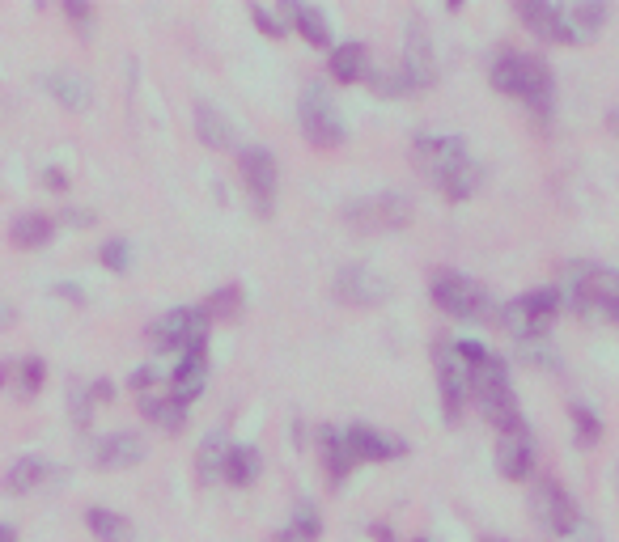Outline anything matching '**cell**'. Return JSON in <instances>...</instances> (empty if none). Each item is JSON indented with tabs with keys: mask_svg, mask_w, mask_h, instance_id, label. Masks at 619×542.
Returning a JSON list of instances; mask_svg holds the SVG:
<instances>
[{
	"mask_svg": "<svg viewBox=\"0 0 619 542\" xmlns=\"http://www.w3.org/2000/svg\"><path fill=\"white\" fill-rule=\"evenodd\" d=\"M43 382H47V360H43V356L17 360V369H13V390H17V399H34V394L43 390Z\"/></svg>",
	"mask_w": 619,
	"mask_h": 542,
	"instance_id": "d6a6232c",
	"label": "cell"
},
{
	"mask_svg": "<svg viewBox=\"0 0 619 542\" xmlns=\"http://www.w3.org/2000/svg\"><path fill=\"white\" fill-rule=\"evenodd\" d=\"M497 471L509 483H522V479L535 475V437H530V432L497 441Z\"/></svg>",
	"mask_w": 619,
	"mask_h": 542,
	"instance_id": "ac0fdd59",
	"label": "cell"
},
{
	"mask_svg": "<svg viewBox=\"0 0 619 542\" xmlns=\"http://www.w3.org/2000/svg\"><path fill=\"white\" fill-rule=\"evenodd\" d=\"M43 187H47V191H64V187H68V174H64L60 166H47V170H43Z\"/></svg>",
	"mask_w": 619,
	"mask_h": 542,
	"instance_id": "b9f144b4",
	"label": "cell"
},
{
	"mask_svg": "<svg viewBox=\"0 0 619 542\" xmlns=\"http://www.w3.org/2000/svg\"><path fill=\"white\" fill-rule=\"evenodd\" d=\"M85 526L94 530L98 542H132V534H136L128 517H119V513H111V509H98V504H94L90 513H85Z\"/></svg>",
	"mask_w": 619,
	"mask_h": 542,
	"instance_id": "f546056e",
	"label": "cell"
},
{
	"mask_svg": "<svg viewBox=\"0 0 619 542\" xmlns=\"http://www.w3.org/2000/svg\"><path fill=\"white\" fill-rule=\"evenodd\" d=\"M13 369H17V360H0V390L13 386Z\"/></svg>",
	"mask_w": 619,
	"mask_h": 542,
	"instance_id": "f6af8a7d",
	"label": "cell"
},
{
	"mask_svg": "<svg viewBox=\"0 0 619 542\" xmlns=\"http://www.w3.org/2000/svg\"><path fill=\"white\" fill-rule=\"evenodd\" d=\"M607 22V5L598 0H581V5L564 9V30H569V43H594L598 30Z\"/></svg>",
	"mask_w": 619,
	"mask_h": 542,
	"instance_id": "cb8c5ba5",
	"label": "cell"
},
{
	"mask_svg": "<svg viewBox=\"0 0 619 542\" xmlns=\"http://www.w3.org/2000/svg\"><path fill=\"white\" fill-rule=\"evenodd\" d=\"M13 322H17V310H13V305H9L5 297H0V331L13 327Z\"/></svg>",
	"mask_w": 619,
	"mask_h": 542,
	"instance_id": "ee69618b",
	"label": "cell"
},
{
	"mask_svg": "<svg viewBox=\"0 0 619 542\" xmlns=\"http://www.w3.org/2000/svg\"><path fill=\"white\" fill-rule=\"evenodd\" d=\"M64 17L81 30V39H90L94 34V9L90 5H81V0H64Z\"/></svg>",
	"mask_w": 619,
	"mask_h": 542,
	"instance_id": "74e56055",
	"label": "cell"
},
{
	"mask_svg": "<svg viewBox=\"0 0 619 542\" xmlns=\"http://www.w3.org/2000/svg\"><path fill=\"white\" fill-rule=\"evenodd\" d=\"M140 411L166 432H179L187 424V407L179 399H170V394H145V399H140Z\"/></svg>",
	"mask_w": 619,
	"mask_h": 542,
	"instance_id": "f1b7e54d",
	"label": "cell"
},
{
	"mask_svg": "<svg viewBox=\"0 0 619 542\" xmlns=\"http://www.w3.org/2000/svg\"><path fill=\"white\" fill-rule=\"evenodd\" d=\"M412 542H429V538H412Z\"/></svg>",
	"mask_w": 619,
	"mask_h": 542,
	"instance_id": "816d5d0a",
	"label": "cell"
},
{
	"mask_svg": "<svg viewBox=\"0 0 619 542\" xmlns=\"http://www.w3.org/2000/svg\"><path fill=\"white\" fill-rule=\"evenodd\" d=\"M484 542H509V538H484Z\"/></svg>",
	"mask_w": 619,
	"mask_h": 542,
	"instance_id": "f907efd6",
	"label": "cell"
},
{
	"mask_svg": "<svg viewBox=\"0 0 619 542\" xmlns=\"http://www.w3.org/2000/svg\"><path fill=\"white\" fill-rule=\"evenodd\" d=\"M560 297L586 318H611L619 301V271L598 267V263H569Z\"/></svg>",
	"mask_w": 619,
	"mask_h": 542,
	"instance_id": "277c9868",
	"label": "cell"
},
{
	"mask_svg": "<svg viewBox=\"0 0 619 542\" xmlns=\"http://www.w3.org/2000/svg\"><path fill=\"white\" fill-rule=\"evenodd\" d=\"M170 386V399H179L183 407H191L204 394L208 386V343H200V348H187L179 356V365H174V373L166 377Z\"/></svg>",
	"mask_w": 619,
	"mask_h": 542,
	"instance_id": "9a60e30c",
	"label": "cell"
},
{
	"mask_svg": "<svg viewBox=\"0 0 619 542\" xmlns=\"http://www.w3.org/2000/svg\"><path fill=\"white\" fill-rule=\"evenodd\" d=\"M530 513H535L539 530H547L556 542L581 526V509H577V500H573L569 492H564V487H560L556 479H539V483H535V492H530Z\"/></svg>",
	"mask_w": 619,
	"mask_h": 542,
	"instance_id": "ba28073f",
	"label": "cell"
},
{
	"mask_svg": "<svg viewBox=\"0 0 619 542\" xmlns=\"http://www.w3.org/2000/svg\"><path fill=\"white\" fill-rule=\"evenodd\" d=\"M251 17H255V26L263 30V39H285V17H280V13H272V9H263V5H255L251 9Z\"/></svg>",
	"mask_w": 619,
	"mask_h": 542,
	"instance_id": "8d00e7d4",
	"label": "cell"
},
{
	"mask_svg": "<svg viewBox=\"0 0 619 542\" xmlns=\"http://www.w3.org/2000/svg\"><path fill=\"white\" fill-rule=\"evenodd\" d=\"M64 225H81V229H85V225H94V212H81V208H68V212H64Z\"/></svg>",
	"mask_w": 619,
	"mask_h": 542,
	"instance_id": "7bdbcfd3",
	"label": "cell"
},
{
	"mask_svg": "<svg viewBox=\"0 0 619 542\" xmlns=\"http://www.w3.org/2000/svg\"><path fill=\"white\" fill-rule=\"evenodd\" d=\"M569 420H573V432H577L581 445H598V441H603V420L594 415V407L573 403L569 407Z\"/></svg>",
	"mask_w": 619,
	"mask_h": 542,
	"instance_id": "e575fe53",
	"label": "cell"
},
{
	"mask_svg": "<svg viewBox=\"0 0 619 542\" xmlns=\"http://www.w3.org/2000/svg\"><path fill=\"white\" fill-rule=\"evenodd\" d=\"M433 365H437V394H441V415L454 424L463 415V403L471 399V365L458 356L454 343H437L433 348Z\"/></svg>",
	"mask_w": 619,
	"mask_h": 542,
	"instance_id": "9c48e42d",
	"label": "cell"
},
{
	"mask_svg": "<svg viewBox=\"0 0 619 542\" xmlns=\"http://www.w3.org/2000/svg\"><path fill=\"white\" fill-rule=\"evenodd\" d=\"M344 221L361 233H391L412 225V204L403 195H369V200H352L344 208Z\"/></svg>",
	"mask_w": 619,
	"mask_h": 542,
	"instance_id": "8fae6325",
	"label": "cell"
},
{
	"mask_svg": "<svg viewBox=\"0 0 619 542\" xmlns=\"http://www.w3.org/2000/svg\"><path fill=\"white\" fill-rule=\"evenodd\" d=\"M492 89H501L509 98H522L539 119L552 115V98H556V77L539 56H526V51H505V56L492 64Z\"/></svg>",
	"mask_w": 619,
	"mask_h": 542,
	"instance_id": "3957f363",
	"label": "cell"
},
{
	"mask_svg": "<svg viewBox=\"0 0 619 542\" xmlns=\"http://www.w3.org/2000/svg\"><path fill=\"white\" fill-rule=\"evenodd\" d=\"M242 301H246L242 288H238V284H225V288H217V293H208V297L200 301V314H204L208 322H229V318H238Z\"/></svg>",
	"mask_w": 619,
	"mask_h": 542,
	"instance_id": "4dcf8cb0",
	"label": "cell"
},
{
	"mask_svg": "<svg viewBox=\"0 0 619 542\" xmlns=\"http://www.w3.org/2000/svg\"><path fill=\"white\" fill-rule=\"evenodd\" d=\"M611 128H615V132H619V115H611Z\"/></svg>",
	"mask_w": 619,
	"mask_h": 542,
	"instance_id": "681fc988",
	"label": "cell"
},
{
	"mask_svg": "<svg viewBox=\"0 0 619 542\" xmlns=\"http://www.w3.org/2000/svg\"><path fill=\"white\" fill-rule=\"evenodd\" d=\"M98 263L106 271H115V276H128V267H132V242L128 238H106L102 250H98Z\"/></svg>",
	"mask_w": 619,
	"mask_h": 542,
	"instance_id": "d590c367",
	"label": "cell"
},
{
	"mask_svg": "<svg viewBox=\"0 0 619 542\" xmlns=\"http://www.w3.org/2000/svg\"><path fill=\"white\" fill-rule=\"evenodd\" d=\"M51 293L64 297V301H73V305H81V301H85V288H81V284H68V280H60L56 288H51Z\"/></svg>",
	"mask_w": 619,
	"mask_h": 542,
	"instance_id": "60d3db41",
	"label": "cell"
},
{
	"mask_svg": "<svg viewBox=\"0 0 619 542\" xmlns=\"http://www.w3.org/2000/svg\"><path fill=\"white\" fill-rule=\"evenodd\" d=\"M263 475V458L255 445H229V458H225V483L229 487H255Z\"/></svg>",
	"mask_w": 619,
	"mask_h": 542,
	"instance_id": "d4e9b609",
	"label": "cell"
},
{
	"mask_svg": "<svg viewBox=\"0 0 619 542\" xmlns=\"http://www.w3.org/2000/svg\"><path fill=\"white\" fill-rule=\"evenodd\" d=\"M90 454H94V466H102V471H128V466H140L149 458V445L136 432H111V437L94 441Z\"/></svg>",
	"mask_w": 619,
	"mask_h": 542,
	"instance_id": "2e32d148",
	"label": "cell"
},
{
	"mask_svg": "<svg viewBox=\"0 0 619 542\" xmlns=\"http://www.w3.org/2000/svg\"><path fill=\"white\" fill-rule=\"evenodd\" d=\"M560 542H603V530H598L594 521H586V517H581V526H577L573 534H564Z\"/></svg>",
	"mask_w": 619,
	"mask_h": 542,
	"instance_id": "ab89813d",
	"label": "cell"
},
{
	"mask_svg": "<svg viewBox=\"0 0 619 542\" xmlns=\"http://www.w3.org/2000/svg\"><path fill=\"white\" fill-rule=\"evenodd\" d=\"M526 30L543 43H569V30H564V5H552V0H522L518 5Z\"/></svg>",
	"mask_w": 619,
	"mask_h": 542,
	"instance_id": "d6986e66",
	"label": "cell"
},
{
	"mask_svg": "<svg viewBox=\"0 0 619 542\" xmlns=\"http://www.w3.org/2000/svg\"><path fill=\"white\" fill-rule=\"evenodd\" d=\"M43 89L64 106V111H90V102H94L90 81L77 77V72H64V68L47 72V77H43Z\"/></svg>",
	"mask_w": 619,
	"mask_h": 542,
	"instance_id": "44dd1931",
	"label": "cell"
},
{
	"mask_svg": "<svg viewBox=\"0 0 619 542\" xmlns=\"http://www.w3.org/2000/svg\"><path fill=\"white\" fill-rule=\"evenodd\" d=\"M369 538H374V542H395L391 526H369Z\"/></svg>",
	"mask_w": 619,
	"mask_h": 542,
	"instance_id": "bcb514c9",
	"label": "cell"
},
{
	"mask_svg": "<svg viewBox=\"0 0 619 542\" xmlns=\"http://www.w3.org/2000/svg\"><path fill=\"white\" fill-rule=\"evenodd\" d=\"M318 454H323V466H327L331 487H344V479L352 475V466H357V462H352V454H348L344 432L331 428V424L318 428Z\"/></svg>",
	"mask_w": 619,
	"mask_h": 542,
	"instance_id": "ffe728a7",
	"label": "cell"
},
{
	"mask_svg": "<svg viewBox=\"0 0 619 542\" xmlns=\"http://www.w3.org/2000/svg\"><path fill=\"white\" fill-rule=\"evenodd\" d=\"M225 458H229L225 437H208V441L200 445V454H196V475H200V483H217V479L225 475Z\"/></svg>",
	"mask_w": 619,
	"mask_h": 542,
	"instance_id": "836d02e7",
	"label": "cell"
},
{
	"mask_svg": "<svg viewBox=\"0 0 619 542\" xmlns=\"http://www.w3.org/2000/svg\"><path fill=\"white\" fill-rule=\"evenodd\" d=\"M208 327L212 322L200 314V305H183V310H170L157 322H149V343L153 352H187V348H200L208 343Z\"/></svg>",
	"mask_w": 619,
	"mask_h": 542,
	"instance_id": "52a82bcc",
	"label": "cell"
},
{
	"mask_svg": "<svg viewBox=\"0 0 619 542\" xmlns=\"http://www.w3.org/2000/svg\"><path fill=\"white\" fill-rule=\"evenodd\" d=\"M327 68H331V81L357 85V81L369 77V68H374V64H369V47H365V43H344V47L331 51Z\"/></svg>",
	"mask_w": 619,
	"mask_h": 542,
	"instance_id": "7402d4cb",
	"label": "cell"
},
{
	"mask_svg": "<svg viewBox=\"0 0 619 542\" xmlns=\"http://www.w3.org/2000/svg\"><path fill=\"white\" fill-rule=\"evenodd\" d=\"M344 441H348L352 462H391V458L408 454V441H403V437H395V432H378L369 424L344 428Z\"/></svg>",
	"mask_w": 619,
	"mask_h": 542,
	"instance_id": "5bb4252c",
	"label": "cell"
},
{
	"mask_svg": "<svg viewBox=\"0 0 619 542\" xmlns=\"http://www.w3.org/2000/svg\"><path fill=\"white\" fill-rule=\"evenodd\" d=\"M399 77L403 89L416 94V89L437 85V60H433V39L424 17H408V34H403V60H399Z\"/></svg>",
	"mask_w": 619,
	"mask_h": 542,
	"instance_id": "7c38bea8",
	"label": "cell"
},
{
	"mask_svg": "<svg viewBox=\"0 0 619 542\" xmlns=\"http://www.w3.org/2000/svg\"><path fill=\"white\" fill-rule=\"evenodd\" d=\"M297 119H302V132L314 149H335L344 144V119L335 111V102L327 98L323 85H310L302 102H297Z\"/></svg>",
	"mask_w": 619,
	"mask_h": 542,
	"instance_id": "30bf717a",
	"label": "cell"
},
{
	"mask_svg": "<svg viewBox=\"0 0 619 542\" xmlns=\"http://www.w3.org/2000/svg\"><path fill=\"white\" fill-rule=\"evenodd\" d=\"M51 475H56V466H51L47 458H17L13 466H9V471H5V483H0V487H5V492L9 496H26V492H34V487H43Z\"/></svg>",
	"mask_w": 619,
	"mask_h": 542,
	"instance_id": "603a6c76",
	"label": "cell"
},
{
	"mask_svg": "<svg viewBox=\"0 0 619 542\" xmlns=\"http://www.w3.org/2000/svg\"><path fill=\"white\" fill-rule=\"evenodd\" d=\"M162 382V377H157V369H149V365H140V369H132V377H128V386L140 394V399H145V394H153V386Z\"/></svg>",
	"mask_w": 619,
	"mask_h": 542,
	"instance_id": "f35d334b",
	"label": "cell"
},
{
	"mask_svg": "<svg viewBox=\"0 0 619 542\" xmlns=\"http://www.w3.org/2000/svg\"><path fill=\"white\" fill-rule=\"evenodd\" d=\"M285 13H289V22L297 26V34H302L310 47H331V26H327L323 9H314V5H285Z\"/></svg>",
	"mask_w": 619,
	"mask_h": 542,
	"instance_id": "83f0119b",
	"label": "cell"
},
{
	"mask_svg": "<svg viewBox=\"0 0 619 542\" xmlns=\"http://www.w3.org/2000/svg\"><path fill=\"white\" fill-rule=\"evenodd\" d=\"M318 534H323V517H318L310 504H297L293 521L276 534V542H318Z\"/></svg>",
	"mask_w": 619,
	"mask_h": 542,
	"instance_id": "1f68e13d",
	"label": "cell"
},
{
	"mask_svg": "<svg viewBox=\"0 0 619 542\" xmlns=\"http://www.w3.org/2000/svg\"><path fill=\"white\" fill-rule=\"evenodd\" d=\"M471 399L480 403V415L501 432V437H518V432H530L522 420L518 394L509 386V365L501 356H484L480 365L471 369Z\"/></svg>",
	"mask_w": 619,
	"mask_h": 542,
	"instance_id": "7a4b0ae2",
	"label": "cell"
},
{
	"mask_svg": "<svg viewBox=\"0 0 619 542\" xmlns=\"http://www.w3.org/2000/svg\"><path fill=\"white\" fill-rule=\"evenodd\" d=\"M429 293H433V305L437 310H446L450 318H463V322H480V318H492V301L480 284L471 276L454 267H437L433 280H429Z\"/></svg>",
	"mask_w": 619,
	"mask_h": 542,
	"instance_id": "5b68a950",
	"label": "cell"
},
{
	"mask_svg": "<svg viewBox=\"0 0 619 542\" xmlns=\"http://www.w3.org/2000/svg\"><path fill=\"white\" fill-rule=\"evenodd\" d=\"M0 542H17V530L5 526V521H0Z\"/></svg>",
	"mask_w": 619,
	"mask_h": 542,
	"instance_id": "7dc6e473",
	"label": "cell"
},
{
	"mask_svg": "<svg viewBox=\"0 0 619 542\" xmlns=\"http://www.w3.org/2000/svg\"><path fill=\"white\" fill-rule=\"evenodd\" d=\"M335 293H340L348 305H378V301L391 297V284L369 267H344L340 276H335Z\"/></svg>",
	"mask_w": 619,
	"mask_h": 542,
	"instance_id": "e0dca14e",
	"label": "cell"
},
{
	"mask_svg": "<svg viewBox=\"0 0 619 542\" xmlns=\"http://www.w3.org/2000/svg\"><path fill=\"white\" fill-rule=\"evenodd\" d=\"M412 153L420 161L424 178H429L446 200L463 204V200L475 195V187H480V166L467 157V144L458 136H429L424 132V136H416Z\"/></svg>",
	"mask_w": 619,
	"mask_h": 542,
	"instance_id": "6da1fadb",
	"label": "cell"
},
{
	"mask_svg": "<svg viewBox=\"0 0 619 542\" xmlns=\"http://www.w3.org/2000/svg\"><path fill=\"white\" fill-rule=\"evenodd\" d=\"M196 136L208 144V149H229L234 144V123H229L212 102H196Z\"/></svg>",
	"mask_w": 619,
	"mask_h": 542,
	"instance_id": "4316f807",
	"label": "cell"
},
{
	"mask_svg": "<svg viewBox=\"0 0 619 542\" xmlns=\"http://www.w3.org/2000/svg\"><path fill=\"white\" fill-rule=\"evenodd\" d=\"M238 170H242V183L246 191H251V204L259 216H272L276 208V187H280V166L276 157L268 149H259V144H251V149L238 153Z\"/></svg>",
	"mask_w": 619,
	"mask_h": 542,
	"instance_id": "4fadbf2b",
	"label": "cell"
},
{
	"mask_svg": "<svg viewBox=\"0 0 619 542\" xmlns=\"http://www.w3.org/2000/svg\"><path fill=\"white\" fill-rule=\"evenodd\" d=\"M611 322H619V301H615V310H611Z\"/></svg>",
	"mask_w": 619,
	"mask_h": 542,
	"instance_id": "c3c4849f",
	"label": "cell"
},
{
	"mask_svg": "<svg viewBox=\"0 0 619 542\" xmlns=\"http://www.w3.org/2000/svg\"><path fill=\"white\" fill-rule=\"evenodd\" d=\"M51 233H56V221H51V216H43V212H22V216L13 221L9 238H13L17 250H43V246L51 242Z\"/></svg>",
	"mask_w": 619,
	"mask_h": 542,
	"instance_id": "484cf974",
	"label": "cell"
},
{
	"mask_svg": "<svg viewBox=\"0 0 619 542\" xmlns=\"http://www.w3.org/2000/svg\"><path fill=\"white\" fill-rule=\"evenodd\" d=\"M560 288H535V293H526L518 301H509L505 310H501V322H505V331L522 339V343H539L547 331H552V322L560 314Z\"/></svg>",
	"mask_w": 619,
	"mask_h": 542,
	"instance_id": "8992f818",
	"label": "cell"
}]
</instances>
